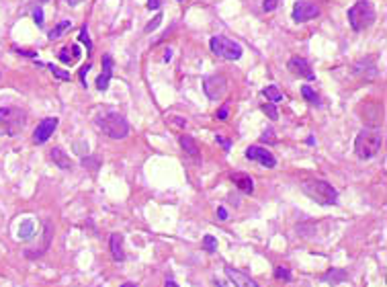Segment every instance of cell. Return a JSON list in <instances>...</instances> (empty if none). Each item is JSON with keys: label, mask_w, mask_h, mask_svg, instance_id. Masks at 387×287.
I'll return each mask as SVG.
<instances>
[{"label": "cell", "mask_w": 387, "mask_h": 287, "mask_svg": "<svg viewBox=\"0 0 387 287\" xmlns=\"http://www.w3.org/2000/svg\"><path fill=\"white\" fill-rule=\"evenodd\" d=\"M301 189H303V193L309 199H314L320 205H334L338 201L336 189L330 183L322 181V178H307V181L301 183Z\"/></svg>", "instance_id": "cell-2"}, {"label": "cell", "mask_w": 387, "mask_h": 287, "mask_svg": "<svg viewBox=\"0 0 387 287\" xmlns=\"http://www.w3.org/2000/svg\"><path fill=\"white\" fill-rule=\"evenodd\" d=\"M262 111H264V115H266L268 119H273V121H277V119H279V111H277V107H275L273 103L262 105Z\"/></svg>", "instance_id": "cell-25"}, {"label": "cell", "mask_w": 387, "mask_h": 287, "mask_svg": "<svg viewBox=\"0 0 387 287\" xmlns=\"http://www.w3.org/2000/svg\"><path fill=\"white\" fill-rule=\"evenodd\" d=\"M180 146H182V150H184L188 156L199 158V148H197L195 139H192L190 135H182V137H180Z\"/></svg>", "instance_id": "cell-19"}, {"label": "cell", "mask_w": 387, "mask_h": 287, "mask_svg": "<svg viewBox=\"0 0 387 287\" xmlns=\"http://www.w3.org/2000/svg\"><path fill=\"white\" fill-rule=\"evenodd\" d=\"M203 248H205L207 253H215V250H217V240H215L213 236L207 234V236L203 238Z\"/></svg>", "instance_id": "cell-24"}, {"label": "cell", "mask_w": 387, "mask_h": 287, "mask_svg": "<svg viewBox=\"0 0 387 287\" xmlns=\"http://www.w3.org/2000/svg\"><path fill=\"white\" fill-rule=\"evenodd\" d=\"M50 70L54 72V76H58V78H60V80H64V82H68V80H72V78H70V72H66V70H62V68H58V66H54V64L50 66Z\"/></svg>", "instance_id": "cell-27"}, {"label": "cell", "mask_w": 387, "mask_h": 287, "mask_svg": "<svg viewBox=\"0 0 387 287\" xmlns=\"http://www.w3.org/2000/svg\"><path fill=\"white\" fill-rule=\"evenodd\" d=\"M225 275H227V279H229L236 287H260L250 275L242 273V271H238V269H234V267H229V265H225Z\"/></svg>", "instance_id": "cell-11"}, {"label": "cell", "mask_w": 387, "mask_h": 287, "mask_svg": "<svg viewBox=\"0 0 387 287\" xmlns=\"http://www.w3.org/2000/svg\"><path fill=\"white\" fill-rule=\"evenodd\" d=\"M275 277L281 279V281H291V271H289L287 267H277L275 269Z\"/></svg>", "instance_id": "cell-26"}, {"label": "cell", "mask_w": 387, "mask_h": 287, "mask_svg": "<svg viewBox=\"0 0 387 287\" xmlns=\"http://www.w3.org/2000/svg\"><path fill=\"white\" fill-rule=\"evenodd\" d=\"M80 56H82V52H80V45H70V47H66V50H62L60 54H58V58H60V62H64V64H74L76 60H80Z\"/></svg>", "instance_id": "cell-16"}, {"label": "cell", "mask_w": 387, "mask_h": 287, "mask_svg": "<svg viewBox=\"0 0 387 287\" xmlns=\"http://www.w3.org/2000/svg\"><path fill=\"white\" fill-rule=\"evenodd\" d=\"M301 94H303V99H305L307 103H312V105H320V103H322L320 97H318V92H316L309 84H303V86H301Z\"/></svg>", "instance_id": "cell-20"}, {"label": "cell", "mask_w": 387, "mask_h": 287, "mask_svg": "<svg viewBox=\"0 0 387 287\" xmlns=\"http://www.w3.org/2000/svg\"><path fill=\"white\" fill-rule=\"evenodd\" d=\"M92 68V64H84L82 68H80V72H78V76H80V82L86 86V74H88V70Z\"/></svg>", "instance_id": "cell-31"}, {"label": "cell", "mask_w": 387, "mask_h": 287, "mask_svg": "<svg viewBox=\"0 0 387 287\" xmlns=\"http://www.w3.org/2000/svg\"><path fill=\"white\" fill-rule=\"evenodd\" d=\"M58 123H60L58 117H45V119L37 125V129L33 131V141H35V144H45L47 139L54 135Z\"/></svg>", "instance_id": "cell-9"}, {"label": "cell", "mask_w": 387, "mask_h": 287, "mask_svg": "<svg viewBox=\"0 0 387 287\" xmlns=\"http://www.w3.org/2000/svg\"><path fill=\"white\" fill-rule=\"evenodd\" d=\"M314 141H316V137H314V135H309V137H307V144H309V146H314Z\"/></svg>", "instance_id": "cell-39"}, {"label": "cell", "mask_w": 387, "mask_h": 287, "mask_svg": "<svg viewBox=\"0 0 387 287\" xmlns=\"http://www.w3.org/2000/svg\"><path fill=\"white\" fill-rule=\"evenodd\" d=\"M35 234V226H33V222H23L21 224V228H19V238H23V240H27V238H31Z\"/></svg>", "instance_id": "cell-23"}, {"label": "cell", "mask_w": 387, "mask_h": 287, "mask_svg": "<svg viewBox=\"0 0 387 287\" xmlns=\"http://www.w3.org/2000/svg\"><path fill=\"white\" fill-rule=\"evenodd\" d=\"M121 287H137V285H135V283H123Z\"/></svg>", "instance_id": "cell-40"}, {"label": "cell", "mask_w": 387, "mask_h": 287, "mask_svg": "<svg viewBox=\"0 0 387 287\" xmlns=\"http://www.w3.org/2000/svg\"><path fill=\"white\" fill-rule=\"evenodd\" d=\"M246 158H248V160H254V162H258V164H262V166H266V168H275V166H277V158H275L266 148H260V146H250V148L246 150Z\"/></svg>", "instance_id": "cell-10"}, {"label": "cell", "mask_w": 387, "mask_h": 287, "mask_svg": "<svg viewBox=\"0 0 387 287\" xmlns=\"http://www.w3.org/2000/svg\"><path fill=\"white\" fill-rule=\"evenodd\" d=\"M320 17V7L309 3V0H297L293 5V21L295 23H305Z\"/></svg>", "instance_id": "cell-7"}, {"label": "cell", "mask_w": 387, "mask_h": 287, "mask_svg": "<svg viewBox=\"0 0 387 287\" xmlns=\"http://www.w3.org/2000/svg\"><path fill=\"white\" fill-rule=\"evenodd\" d=\"M109 246H111V255L117 263H123L125 261V250H123V236L121 234H111L109 238Z\"/></svg>", "instance_id": "cell-14"}, {"label": "cell", "mask_w": 387, "mask_h": 287, "mask_svg": "<svg viewBox=\"0 0 387 287\" xmlns=\"http://www.w3.org/2000/svg\"><path fill=\"white\" fill-rule=\"evenodd\" d=\"M33 19H35V23H37L39 27H43L45 21H43V11H41V9H35V11H33Z\"/></svg>", "instance_id": "cell-33"}, {"label": "cell", "mask_w": 387, "mask_h": 287, "mask_svg": "<svg viewBox=\"0 0 387 287\" xmlns=\"http://www.w3.org/2000/svg\"><path fill=\"white\" fill-rule=\"evenodd\" d=\"M217 218H219V220H227V211H225V207H217Z\"/></svg>", "instance_id": "cell-36"}, {"label": "cell", "mask_w": 387, "mask_h": 287, "mask_svg": "<svg viewBox=\"0 0 387 287\" xmlns=\"http://www.w3.org/2000/svg\"><path fill=\"white\" fill-rule=\"evenodd\" d=\"M66 3H68L70 7H74V5H78V3H82V0H66Z\"/></svg>", "instance_id": "cell-38"}, {"label": "cell", "mask_w": 387, "mask_h": 287, "mask_svg": "<svg viewBox=\"0 0 387 287\" xmlns=\"http://www.w3.org/2000/svg\"><path fill=\"white\" fill-rule=\"evenodd\" d=\"M346 279H349V273H346L344 269H332V271H328V273L322 277V281L332 283V285L342 283V281H346Z\"/></svg>", "instance_id": "cell-17"}, {"label": "cell", "mask_w": 387, "mask_h": 287, "mask_svg": "<svg viewBox=\"0 0 387 287\" xmlns=\"http://www.w3.org/2000/svg\"><path fill=\"white\" fill-rule=\"evenodd\" d=\"M203 88H205V94L211 99V101H215V99H219V97H223L225 94V90H227V80L223 78V76H207L205 80H203Z\"/></svg>", "instance_id": "cell-8"}, {"label": "cell", "mask_w": 387, "mask_h": 287, "mask_svg": "<svg viewBox=\"0 0 387 287\" xmlns=\"http://www.w3.org/2000/svg\"><path fill=\"white\" fill-rule=\"evenodd\" d=\"M277 5H279V0H264L262 9H264V13H273L277 9Z\"/></svg>", "instance_id": "cell-29"}, {"label": "cell", "mask_w": 387, "mask_h": 287, "mask_svg": "<svg viewBox=\"0 0 387 287\" xmlns=\"http://www.w3.org/2000/svg\"><path fill=\"white\" fill-rule=\"evenodd\" d=\"M0 78H3V74H0Z\"/></svg>", "instance_id": "cell-41"}, {"label": "cell", "mask_w": 387, "mask_h": 287, "mask_svg": "<svg viewBox=\"0 0 387 287\" xmlns=\"http://www.w3.org/2000/svg\"><path fill=\"white\" fill-rule=\"evenodd\" d=\"M231 181H234V185L242 191V193H252V189H254V183H252V178L248 176V174H244V172H236V174H231Z\"/></svg>", "instance_id": "cell-15"}, {"label": "cell", "mask_w": 387, "mask_h": 287, "mask_svg": "<svg viewBox=\"0 0 387 287\" xmlns=\"http://www.w3.org/2000/svg\"><path fill=\"white\" fill-rule=\"evenodd\" d=\"M262 94L266 97V101H270V103H279V101H283V94H281V90H279L275 84L266 86V88L262 90Z\"/></svg>", "instance_id": "cell-21"}, {"label": "cell", "mask_w": 387, "mask_h": 287, "mask_svg": "<svg viewBox=\"0 0 387 287\" xmlns=\"http://www.w3.org/2000/svg\"><path fill=\"white\" fill-rule=\"evenodd\" d=\"M227 115H229V105L225 103V105L219 109V113H217V119H227Z\"/></svg>", "instance_id": "cell-34"}, {"label": "cell", "mask_w": 387, "mask_h": 287, "mask_svg": "<svg viewBox=\"0 0 387 287\" xmlns=\"http://www.w3.org/2000/svg\"><path fill=\"white\" fill-rule=\"evenodd\" d=\"M209 47H211V52L219 58H225V60H240L242 58V47L240 43L223 37V35H215L211 37L209 41Z\"/></svg>", "instance_id": "cell-6"}, {"label": "cell", "mask_w": 387, "mask_h": 287, "mask_svg": "<svg viewBox=\"0 0 387 287\" xmlns=\"http://www.w3.org/2000/svg\"><path fill=\"white\" fill-rule=\"evenodd\" d=\"M111 78H113V60H111V56H103V72L99 78H96V88L107 90Z\"/></svg>", "instance_id": "cell-13"}, {"label": "cell", "mask_w": 387, "mask_h": 287, "mask_svg": "<svg viewBox=\"0 0 387 287\" xmlns=\"http://www.w3.org/2000/svg\"><path fill=\"white\" fill-rule=\"evenodd\" d=\"M164 287H178V283H174V281H172V279H168V281H166V285H164Z\"/></svg>", "instance_id": "cell-37"}, {"label": "cell", "mask_w": 387, "mask_h": 287, "mask_svg": "<svg viewBox=\"0 0 387 287\" xmlns=\"http://www.w3.org/2000/svg\"><path fill=\"white\" fill-rule=\"evenodd\" d=\"M289 70L297 76H303L305 80H316V74L309 66V62H305L303 58H291L289 60Z\"/></svg>", "instance_id": "cell-12"}, {"label": "cell", "mask_w": 387, "mask_h": 287, "mask_svg": "<svg viewBox=\"0 0 387 287\" xmlns=\"http://www.w3.org/2000/svg\"><path fill=\"white\" fill-rule=\"evenodd\" d=\"M52 160H54V164H58V166L64 168V170L72 168V162H70L68 154H66L62 148H54V150H52Z\"/></svg>", "instance_id": "cell-18"}, {"label": "cell", "mask_w": 387, "mask_h": 287, "mask_svg": "<svg viewBox=\"0 0 387 287\" xmlns=\"http://www.w3.org/2000/svg\"><path fill=\"white\" fill-rule=\"evenodd\" d=\"M70 27H72V23H70V21H62V23H58V25H56L50 33H47V37H50V39H58V37H62V35H64Z\"/></svg>", "instance_id": "cell-22"}, {"label": "cell", "mask_w": 387, "mask_h": 287, "mask_svg": "<svg viewBox=\"0 0 387 287\" xmlns=\"http://www.w3.org/2000/svg\"><path fill=\"white\" fill-rule=\"evenodd\" d=\"M148 9L150 11H158L160 9V0H148Z\"/></svg>", "instance_id": "cell-35"}, {"label": "cell", "mask_w": 387, "mask_h": 287, "mask_svg": "<svg viewBox=\"0 0 387 287\" xmlns=\"http://www.w3.org/2000/svg\"><path fill=\"white\" fill-rule=\"evenodd\" d=\"M215 139H217V144H221V148H223L225 152L231 150V141H229V139H225V137H221V135H217Z\"/></svg>", "instance_id": "cell-32"}, {"label": "cell", "mask_w": 387, "mask_h": 287, "mask_svg": "<svg viewBox=\"0 0 387 287\" xmlns=\"http://www.w3.org/2000/svg\"><path fill=\"white\" fill-rule=\"evenodd\" d=\"M383 146V131L379 127H365L359 131L355 139V152L359 158L369 160L373 158Z\"/></svg>", "instance_id": "cell-1"}, {"label": "cell", "mask_w": 387, "mask_h": 287, "mask_svg": "<svg viewBox=\"0 0 387 287\" xmlns=\"http://www.w3.org/2000/svg\"><path fill=\"white\" fill-rule=\"evenodd\" d=\"M96 125H99V129L105 135H109L113 139H123L129 133V123L119 113H105L101 117H96Z\"/></svg>", "instance_id": "cell-5"}, {"label": "cell", "mask_w": 387, "mask_h": 287, "mask_svg": "<svg viewBox=\"0 0 387 287\" xmlns=\"http://www.w3.org/2000/svg\"><path fill=\"white\" fill-rule=\"evenodd\" d=\"M349 23L355 31H365L375 23V9L369 0H359L349 9Z\"/></svg>", "instance_id": "cell-4"}, {"label": "cell", "mask_w": 387, "mask_h": 287, "mask_svg": "<svg viewBox=\"0 0 387 287\" xmlns=\"http://www.w3.org/2000/svg\"><path fill=\"white\" fill-rule=\"evenodd\" d=\"M27 123V113L17 107H0V135H17Z\"/></svg>", "instance_id": "cell-3"}, {"label": "cell", "mask_w": 387, "mask_h": 287, "mask_svg": "<svg viewBox=\"0 0 387 287\" xmlns=\"http://www.w3.org/2000/svg\"><path fill=\"white\" fill-rule=\"evenodd\" d=\"M78 37H80V41H82V43H86V50H88V52H92V41H90V37H88L86 25L80 29V35H78Z\"/></svg>", "instance_id": "cell-28"}, {"label": "cell", "mask_w": 387, "mask_h": 287, "mask_svg": "<svg viewBox=\"0 0 387 287\" xmlns=\"http://www.w3.org/2000/svg\"><path fill=\"white\" fill-rule=\"evenodd\" d=\"M160 23H162V15H156V19H154L152 23H148V25H146V33H152V31H154Z\"/></svg>", "instance_id": "cell-30"}]
</instances>
